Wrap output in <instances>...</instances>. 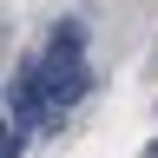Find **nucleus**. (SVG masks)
I'll return each mask as SVG.
<instances>
[{"instance_id":"obj_1","label":"nucleus","mask_w":158,"mask_h":158,"mask_svg":"<svg viewBox=\"0 0 158 158\" xmlns=\"http://www.w3.org/2000/svg\"><path fill=\"white\" fill-rule=\"evenodd\" d=\"M79 53H86V27H79V20H59L53 46H46V66H66V59H79Z\"/></svg>"},{"instance_id":"obj_2","label":"nucleus","mask_w":158,"mask_h":158,"mask_svg":"<svg viewBox=\"0 0 158 158\" xmlns=\"http://www.w3.org/2000/svg\"><path fill=\"white\" fill-rule=\"evenodd\" d=\"M20 132H27V125H0V158H20V145H27Z\"/></svg>"}]
</instances>
